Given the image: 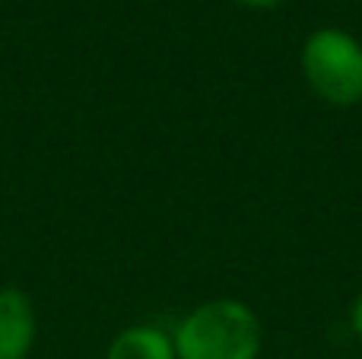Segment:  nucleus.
I'll list each match as a JSON object with an SVG mask.
<instances>
[{
    "label": "nucleus",
    "instance_id": "nucleus-1",
    "mask_svg": "<svg viewBox=\"0 0 362 359\" xmlns=\"http://www.w3.org/2000/svg\"><path fill=\"white\" fill-rule=\"evenodd\" d=\"M178 359H261L264 322L245 299L197 302L172 328Z\"/></svg>",
    "mask_w": 362,
    "mask_h": 359
},
{
    "label": "nucleus",
    "instance_id": "nucleus-2",
    "mask_svg": "<svg viewBox=\"0 0 362 359\" xmlns=\"http://www.w3.org/2000/svg\"><path fill=\"white\" fill-rule=\"evenodd\" d=\"M299 70L308 93L331 108L362 105V42L340 25H321L299 48Z\"/></svg>",
    "mask_w": 362,
    "mask_h": 359
},
{
    "label": "nucleus",
    "instance_id": "nucleus-3",
    "mask_svg": "<svg viewBox=\"0 0 362 359\" xmlns=\"http://www.w3.org/2000/svg\"><path fill=\"white\" fill-rule=\"evenodd\" d=\"M35 334L38 318L29 293L4 286L0 290V359H29Z\"/></svg>",
    "mask_w": 362,
    "mask_h": 359
},
{
    "label": "nucleus",
    "instance_id": "nucleus-4",
    "mask_svg": "<svg viewBox=\"0 0 362 359\" xmlns=\"http://www.w3.org/2000/svg\"><path fill=\"white\" fill-rule=\"evenodd\" d=\"M105 359H178L172 331L159 324H131L118 331L105 350Z\"/></svg>",
    "mask_w": 362,
    "mask_h": 359
},
{
    "label": "nucleus",
    "instance_id": "nucleus-5",
    "mask_svg": "<svg viewBox=\"0 0 362 359\" xmlns=\"http://www.w3.org/2000/svg\"><path fill=\"white\" fill-rule=\"evenodd\" d=\"M350 331H353V337H356L359 347H362V290H359V296L353 299V305H350Z\"/></svg>",
    "mask_w": 362,
    "mask_h": 359
},
{
    "label": "nucleus",
    "instance_id": "nucleus-6",
    "mask_svg": "<svg viewBox=\"0 0 362 359\" xmlns=\"http://www.w3.org/2000/svg\"><path fill=\"white\" fill-rule=\"evenodd\" d=\"M238 6H245V10H257V13H264V10H276V6H283L286 0H235Z\"/></svg>",
    "mask_w": 362,
    "mask_h": 359
},
{
    "label": "nucleus",
    "instance_id": "nucleus-7",
    "mask_svg": "<svg viewBox=\"0 0 362 359\" xmlns=\"http://www.w3.org/2000/svg\"><path fill=\"white\" fill-rule=\"evenodd\" d=\"M353 359H362V356H353Z\"/></svg>",
    "mask_w": 362,
    "mask_h": 359
}]
</instances>
